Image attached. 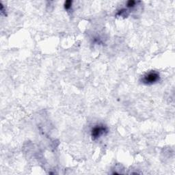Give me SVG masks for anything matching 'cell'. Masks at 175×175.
<instances>
[{
    "mask_svg": "<svg viewBox=\"0 0 175 175\" xmlns=\"http://www.w3.org/2000/svg\"><path fill=\"white\" fill-rule=\"evenodd\" d=\"M160 74L157 72L153 71L145 74L142 78V82L143 83L147 85H152L160 81Z\"/></svg>",
    "mask_w": 175,
    "mask_h": 175,
    "instance_id": "obj_1",
    "label": "cell"
},
{
    "mask_svg": "<svg viewBox=\"0 0 175 175\" xmlns=\"http://www.w3.org/2000/svg\"><path fill=\"white\" fill-rule=\"evenodd\" d=\"M108 133V128L103 124L94 126L91 130V137L94 140L98 139L102 135Z\"/></svg>",
    "mask_w": 175,
    "mask_h": 175,
    "instance_id": "obj_2",
    "label": "cell"
},
{
    "mask_svg": "<svg viewBox=\"0 0 175 175\" xmlns=\"http://www.w3.org/2000/svg\"><path fill=\"white\" fill-rule=\"evenodd\" d=\"M117 15L120 16H123V17H127V16L129 15V12H127V9H121L117 13Z\"/></svg>",
    "mask_w": 175,
    "mask_h": 175,
    "instance_id": "obj_3",
    "label": "cell"
},
{
    "mask_svg": "<svg viewBox=\"0 0 175 175\" xmlns=\"http://www.w3.org/2000/svg\"><path fill=\"white\" fill-rule=\"evenodd\" d=\"M72 1H71V0L66 1L64 2V8H65L66 10H70V9L71 8V6H72Z\"/></svg>",
    "mask_w": 175,
    "mask_h": 175,
    "instance_id": "obj_4",
    "label": "cell"
},
{
    "mask_svg": "<svg viewBox=\"0 0 175 175\" xmlns=\"http://www.w3.org/2000/svg\"><path fill=\"white\" fill-rule=\"evenodd\" d=\"M136 1H134V0H130L129 1L127 2V7L129 8H134V6L136 4Z\"/></svg>",
    "mask_w": 175,
    "mask_h": 175,
    "instance_id": "obj_5",
    "label": "cell"
}]
</instances>
